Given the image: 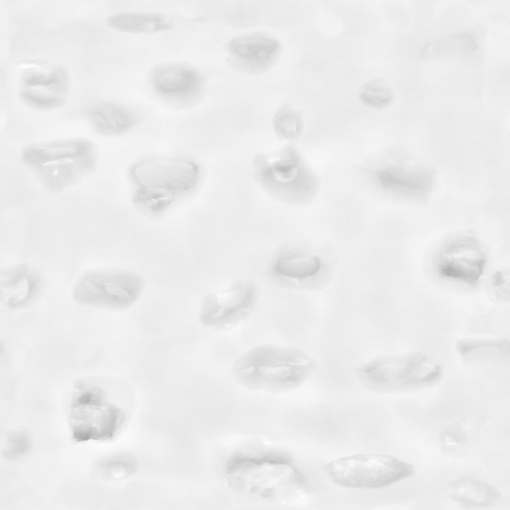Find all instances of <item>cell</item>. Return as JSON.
Returning a JSON list of instances; mask_svg holds the SVG:
<instances>
[{
	"instance_id": "1",
	"label": "cell",
	"mask_w": 510,
	"mask_h": 510,
	"mask_svg": "<svg viewBox=\"0 0 510 510\" xmlns=\"http://www.w3.org/2000/svg\"><path fill=\"white\" fill-rule=\"evenodd\" d=\"M317 368L304 350L293 346L266 343L244 352L232 364L235 382L251 391L280 394L301 387Z\"/></svg>"
},
{
	"instance_id": "2",
	"label": "cell",
	"mask_w": 510,
	"mask_h": 510,
	"mask_svg": "<svg viewBox=\"0 0 510 510\" xmlns=\"http://www.w3.org/2000/svg\"><path fill=\"white\" fill-rule=\"evenodd\" d=\"M252 178L268 196L280 203L303 206L316 197L319 177L296 144L258 152L251 163Z\"/></svg>"
},
{
	"instance_id": "3",
	"label": "cell",
	"mask_w": 510,
	"mask_h": 510,
	"mask_svg": "<svg viewBox=\"0 0 510 510\" xmlns=\"http://www.w3.org/2000/svg\"><path fill=\"white\" fill-rule=\"evenodd\" d=\"M205 177L202 162L183 153L145 155L132 162L127 170L130 188L148 190L173 209L196 195Z\"/></svg>"
},
{
	"instance_id": "4",
	"label": "cell",
	"mask_w": 510,
	"mask_h": 510,
	"mask_svg": "<svg viewBox=\"0 0 510 510\" xmlns=\"http://www.w3.org/2000/svg\"><path fill=\"white\" fill-rule=\"evenodd\" d=\"M354 373L362 387L380 394L426 390L439 384L445 376L441 363L420 351L380 355L360 365Z\"/></svg>"
},
{
	"instance_id": "5",
	"label": "cell",
	"mask_w": 510,
	"mask_h": 510,
	"mask_svg": "<svg viewBox=\"0 0 510 510\" xmlns=\"http://www.w3.org/2000/svg\"><path fill=\"white\" fill-rule=\"evenodd\" d=\"M67 419L72 441L105 443L119 436L128 417L123 407L108 399L102 387L82 381L74 386Z\"/></svg>"
},
{
	"instance_id": "6",
	"label": "cell",
	"mask_w": 510,
	"mask_h": 510,
	"mask_svg": "<svg viewBox=\"0 0 510 510\" xmlns=\"http://www.w3.org/2000/svg\"><path fill=\"white\" fill-rule=\"evenodd\" d=\"M225 477L236 491L280 502L297 500L307 488L293 465L277 460L237 458L228 464Z\"/></svg>"
},
{
	"instance_id": "7",
	"label": "cell",
	"mask_w": 510,
	"mask_h": 510,
	"mask_svg": "<svg viewBox=\"0 0 510 510\" xmlns=\"http://www.w3.org/2000/svg\"><path fill=\"white\" fill-rule=\"evenodd\" d=\"M365 172L380 191L417 203L430 198L438 179L436 170L429 162L403 147L392 149L365 168Z\"/></svg>"
},
{
	"instance_id": "8",
	"label": "cell",
	"mask_w": 510,
	"mask_h": 510,
	"mask_svg": "<svg viewBox=\"0 0 510 510\" xmlns=\"http://www.w3.org/2000/svg\"><path fill=\"white\" fill-rule=\"evenodd\" d=\"M323 470L329 480L337 486L365 490L384 488L416 475L412 464L380 453L340 457L327 462Z\"/></svg>"
},
{
	"instance_id": "9",
	"label": "cell",
	"mask_w": 510,
	"mask_h": 510,
	"mask_svg": "<svg viewBox=\"0 0 510 510\" xmlns=\"http://www.w3.org/2000/svg\"><path fill=\"white\" fill-rule=\"evenodd\" d=\"M431 270L438 279L459 286L473 287L481 281L488 256L481 241L462 232L451 235L435 247L430 257Z\"/></svg>"
},
{
	"instance_id": "10",
	"label": "cell",
	"mask_w": 510,
	"mask_h": 510,
	"mask_svg": "<svg viewBox=\"0 0 510 510\" xmlns=\"http://www.w3.org/2000/svg\"><path fill=\"white\" fill-rule=\"evenodd\" d=\"M144 277L125 268L98 269L82 274L75 282L72 295L87 306L121 309L134 304L145 289Z\"/></svg>"
},
{
	"instance_id": "11",
	"label": "cell",
	"mask_w": 510,
	"mask_h": 510,
	"mask_svg": "<svg viewBox=\"0 0 510 510\" xmlns=\"http://www.w3.org/2000/svg\"><path fill=\"white\" fill-rule=\"evenodd\" d=\"M257 300V292L254 283L236 282L203 298L199 310L200 321L214 331H231L249 319Z\"/></svg>"
},
{
	"instance_id": "12",
	"label": "cell",
	"mask_w": 510,
	"mask_h": 510,
	"mask_svg": "<svg viewBox=\"0 0 510 510\" xmlns=\"http://www.w3.org/2000/svg\"><path fill=\"white\" fill-rule=\"evenodd\" d=\"M225 48L231 67L251 75L269 71L282 52V45L278 38L259 31L235 36L227 42Z\"/></svg>"
},
{
	"instance_id": "13",
	"label": "cell",
	"mask_w": 510,
	"mask_h": 510,
	"mask_svg": "<svg viewBox=\"0 0 510 510\" xmlns=\"http://www.w3.org/2000/svg\"><path fill=\"white\" fill-rule=\"evenodd\" d=\"M98 154L95 141L86 137L74 136L28 144L21 151L20 159L31 170L44 165L63 167Z\"/></svg>"
},
{
	"instance_id": "14",
	"label": "cell",
	"mask_w": 510,
	"mask_h": 510,
	"mask_svg": "<svg viewBox=\"0 0 510 510\" xmlns=\"http://www.w3.org/2000/svg\"><path fill=\"white\" fill-rule=\"evenodd\" d=\"M149 83L161 98L178 103L198 99L205 88V79L200 71L190 65L178 63L158 65L149 72Z\"/></svg>"
},
{
	"instance_id": "15",
	"label": "cell",
	"mask_w": 510,
	"mask_h": 510,
	"mask_svg": "<svg viewBox=\"0 0 510 510\" xmlns=\"http://www.w3.org/2000/svg\"><path fill=\"white\" fill-rule=\"evenodd\" d=\"M39 272L27 263L4 266L0 270V301L9 309L24 307L34 301L43 288Z\"/></svg>"
},
{
	"instance_id": "16",
	"label": "cell",
	"mask_w": 510,
	"mask_h": 510,
	"mask_svg": "<svg viewBox=\"0 0 510 510\" xmlns=\"http://www.w3.org/2000/svg\"><path fill=\"white\" fill-rule=\"evenodd\" d=\"M323 264L318 255L306 250L288 248L275 255L268 273L285 285L307 286L313 282Z\"/></svg>"
},
{
	"instance_id": "17",
	"label": "cell",
	"mask_w": 510,
	"mask_h": 510,
	"mask_svg": "<svg viewBox=\"0 0 510 510\" xmlns=\"http://www.w3.org/2000/svg\"><path fill=\"white\" fill-rule=\"evenodd\" d=\"M85 118L91 129L99 135L120 137L136 129L141 123L135 111L113 102L96 104L87 110Z\"/></svg>"
},
{
	"instance_id": "18",
	"label": "cell",
	"mask_w": 510,
	"mask_h": 510,
	"mask_svg": "<svg viewBox=\"0 0 510 510\" xmlns=\"http://www.w3.org/2000/svg\"><path fill=\"white\" fill-rule=\"evenodd\" d=\"M446 494L451 501L466 509L490 508L496 505L503 497L494 485L468 475L449 480Z\"/></svg>"
},
{
	"instance_id": "19",
	"label": "cell",
	"mask_w": 510,
	"mask_h": 510,
	"mask_svg": "<svg viewBox=\"0 0 510 510\" xmlns=\"http://www.w3.org/2000/svg\"><path fill=\"white\" fill-rule=\"evenodd\" d=\"M99 154L73 162L63 167L40 166L30 170L41 185L52 194L61 193L79 184L96 170Z\"/></svg>"
},
{
	"instance_id": "20",
	"label": "cell",
	"mask_w": 510,
	"mask_h": 510,
	"mask_svg": "<svg viewBox=\"0 0 510 510\" xmlns=\"http://www.w3.org/2000/svg\"><path fill=\"white\" fill-rule=\"evenodd\" d=\"M20 69L19 88L67 96L70 87V79L64 67L41 62H30L22 64Z\"/></svg>"
},
{
	"instance_id": "21",
	"label": "cell",
	"mask_w": 510,
	"mask_h": 510,
	"mask_svg": "<svg viewBox=\"0 0 510 510\" xmlns=\"http://www.w3.org/2000/svg\"><path fill=\"white\" fill-rule=\"evenodd\" d=\"M110 28L121 32L150 34L166 31L174 26V19L154 12H125L114 14L106 19Z\"/></svg>"
},
{
	"instance_id": "22",
	"label": "cell",
	"mask_w": 510,
	"mask_h": 510,
	"mask_svg": "<svg viewBox=\"0 0 510 510\" xmlns=\"http://www.w3.org/2000/svg\"><path fill=\"white\" fill-rule=\"evenodd\" d=\"M458 356L467 363L504 361L510 355V342L504 338L462 337L454 342Z\"/></svg>"
},
{
	"instance_id": "23",
	"label": "cell",
	"mask_w": 510,
	"mask_h": 510,
	"mask_svg": "<svg viewBox=\"0 0 510 510\" xmlns=\"http://www.w3.org/2000/svg\"><path fill=\"white\" fill-rule=\"evenodd\" d=\"M271 127L277 139L283 143L296 144L303 135L305 124L301 112L290 104L284 103L274 111Z\"/></svg>"
},
{
	"instance_id": "24",
	"label": "cell",
	"mask_w": 510,
	"mask_h": 510,
	"mask_svg": "<svg viewBox=\"0 0 510 510\" xmlns=\"http://www.w3.org/2000/svg\"><path fill=\"white\" fill-rule=\"evenodd\" d=\"M93 468L100 478L116 481L133 475L137 470V464L130 456L114 454L97 459Z\"/></svg>"
},
{
	"instance_id": "25",
	"label": "cell",
	"mask_w": 510,
	"mask_h": 510,
	"mask_svg": "<svg viewBox=\"0 0 510 510\" xmlns=\"http://www.w3.org/2000/svg\"><path fill=\"white\" fill-rule=\"evenodd\" d=\"M358 97L364 106L378 111L390 107L395 99L392 90L381 77L373 78L365 83L359 89Z\"/></svg>"
},
{
	"instance_id": "26",
	"label": "cell",
	"mask_w": 510,
	"mask_h": 510,
	"mask_svg": "<svg viewBox=\"0 0 510 510\" xmlns=\"http://www.w3.org/2000/svg\"><path fill=\"white\" fill-rule=\"evenodd\" d=\"M34 447L33 440L28 431L16 428L5 434L1 448V455L6 460L17 462L31 454Z\"/></svg>"
},
{
	"instance_id": "27",
	"label": "cell",
	"mask_w": 510,
	"mask_h": 510,
	"mask_svg": "<svg viewBox=\"0 0 510 510\" xmlns=\"http://www.w3.org/2000/svg\"><path fill=\"white\" fill-rule=\"evenodd\" d=\"M468 443L467 425L455 422L443 428L438 435V443L442 454L454 458L460 454Z\"/></svg>"
},
{
	"instance_id": "28",
	"label": "cell",
	"mask_w": 510,
	"mask_h": 510,
	"mask_svg": "<svg viewBox=\"0 0 510 510\" xmlns=\"http://www.w3.org/2000/svg\"><path fill=\"white\" fill-rule=\"evenodd\" d=\"M18 96L25 106L37 112L58 109L64 105L66 101L65 96L26 88H19Z\"/></svg>"
},
{
	"instance_id": "29",
	"label": "cell",
	"mask_w": 510,
	"mask_h": 510,
	"mask_svg": "<svg viewBox=\"0 0 510 510\" xmlns=\"http://www.w3.org/2000/svg\"><path fill=\"white\" fill-rule=\"evenodd\" d=\"M510 273L506 269L494 271L488 282V291L490 298L498 303H505L510 300Z\"/></svg>"
}]
</instances>
